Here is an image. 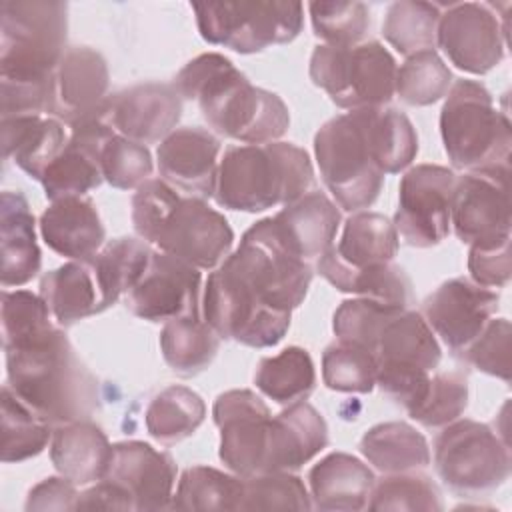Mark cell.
<instances>
[{
    "label": "cell",
    "instance_id": "6da1fadb",
    "mask_svg": "<svg viewBox=\"0 0 512 512\" xmlns=\"http://www.w3.org/2000/svg\"><path fill=\"white\" fill-rule=\"evenodd\" d=\"M312 276V264L280 246L262 218L208 274L202 318L222 340L250 348L276 346L290 328L292 310L304 302Z\"/></svg>",
    "mask_w": 512,
    "mask_h": 512
},
{
    "label": "cell",
    "instance_id": "7a4b0ae2",
    "mask_svg": "<svg viewBox=\"0 0 512 512\" xmlns=\"http://www.w3.org/2000/svg\"><path fill=\"white\" fill-rule=\"evenodd\" d=\"M172 86L182 100H194L208 126L242 144L280 140L290 126L284 100L250 80L222 54L206 52L192 58Z\"/></svg>",
    "mask_w": 512,
    "mask_h": 512
},
{
    "label": "cell",
    "instance_id": "3957f363",
    "mask_svg": "<svg viewBox=\"0 0 512 512\" xmlns=\"http://www.w3.org/2000/svg\"><path fill=\"white\" fill-rule=\"evenodd\" d=\"M6 384L52 426L90 420L100 410L96 376L80 360L66 332L50 330L4 348Z\"/></svg>",
    "mask_w": 512,
    "mask_h": 512
},
{
    "label": "cell",
    "instance_id": "277c9868",
    "mask_svg": "<svg viewBox=\"0 0 512 512\" xmlns=\"http://www.w3.org/2000/svg\"><path fill=\"white\" fill-rule=\"evenodd\" d=\"M138 238L198 270L218 268L232 250L234 232L204 198L182 196L162 178H150L132 196Z\"/></svg>",
    "mask_w": 512,
    "mask_h": 512
},
{
    "label": "cell",
    "instance_id": "5b68a950",
    "mask_svg": "<svg viewBox=\"0 0 512 512\" xmlns=\"http://www.w3.org/2000/svg\"><path fill=\"white\" fill-rule=\"evenodd\" d=\"M314 190V168L304 148L292 142L240 144L220 158L214 200L236 212L286 206Z\"/></svg>",
    "mask_w": 512,
    "mask_h": 512
},
{
    "label": "cell",
    "instance_id": "8992f818",
    "mask_svg": "<svg viewBox=\"0 0 512 512\" xmlns=\"http://www.w3.org/2000/svg\"><path fill=\"white\" fill-rule=\"evenodd\" d=\"M0 16V86L50 88L54 68L68 50V6L4 0Z\"/></svg>",
    "mask_w": 512,
    "mask_h": 512
},
{
    "label": "cell",
    "instance_id": "52a82bcc",
    "mask_svg": "<svg viewBox=\"0 0 512 512\" xmlns=\"http://www.w3.org/2000/svg\"><path fill=\"white\" fill-rule=\"evenodd\" d=\"M444 98L440 136L452 168L464 172L510 168L512 126L494 106L488 88L476 80H458Z\"/></svg>",
    "mask_w": 512,
    "mask_h": 512
},
{
    "label": "cell",
    "instance_id": "ba28073f",
    "mask_svg": "<svg viewBox=\"0 0 512 512\" xmlns=\"http://www.w3.org/2000/svg\"><path fill=\"white\" fill-rule=\"evenodd\" d=\"M314 156L322 182L340 208L360 212L378 200L384 174L376 166L362 108L324 122L314 136Z\"/></svg>",
    "mask_w": 512,
    "mask_h": 512
},
{
    "label": "cell",
    "instance_id": "9c48e42d",
    "mask_svg": "<svg viewBox=\"0 0 512 512\" xmlns=\"http://www.w3.org/2000/svg\"><path fill=\"white\" fill-rule=\"evenodd\" d=\"M434 468L450 492L488 496L510 478V446L488 424L458 418L434 440Z\"/></svg>",
    "mask_w": 512,
    "mask_h": 512
},
{
    "label": "cell",
    "instance_id": "30bf717a",
    "mask_svg": "<svg viewBox=\"0 0 512 512\" xmlns=\"http://www.w3.org/2000/svg\"><path fill=\"white\" fill-rule=\"evenodd\" d=\"M396 70L394 56L376 40L350 48L320 44L308 66L312 84L346 110L386 106L394 98Z\"/></svg>",
    "mask_w": 512,
    "mask_h": 512
},
{
    "label": "cell",
    "instance_id": "8fae6325",
    "mask_svg": "<svg viewBox=\"0 0 512 512\" xmlns=\"http://www.w3.org/2000/svg\"><path fill=\"white\" fill-rule=\"evenodd\" d=\"M200 36L238 54H256L292 42L304 24L300 2H204L192 4Z\"/></svg>",
    "mask_w": 512,
    "mask_h": 512
},
{
    "label": "cell",
    "instance_id": "7c38bea8",
    "mask_svg": "<svg viewBox=\"0 0 512 512\" xmlns=\"http://www.w3.org/2000/svg\"><path fill=\"white\" fill-rule=\"evenodd\" d=\"M376 386L402 408H410L442 360V348L424 316L404 310L392 318L374 348Z\"/></svg>",
    "mask_w": 512,
    "mask_h": 512
},
{
    "label": "cell",
    "instance_id": "4fadbf2b",
    "mask_svg": "<svg viewBox=\"0 0 512 512\" xmlns=\"http://www.w3.org/2000/svg\"><path fill=\"white\" fill-rule=\"evenodd\" d=\"M454 170L438 164H416L400 180L394 228L404 244L432 248L450 234Z\"/></svg>",
    "mask_w": 512,
    "mask_h": 512
},
{
    "label": "cell",
    "instance_id": "5bb4252c",
    "mask_svg": "<svg viewBox=\"0 0 512 512\" xmlns=\"http://www.w3.org/2000/svg\"><path fill=\"white\" fill-rule=\"evenodd\" d=\"M510 168L456 176L450 228L462 244L494 246L510 240Z\"/></svg>",
    "mask_w": 512,
    "mask_h": 512
},
{
    "label": "cell",
    "instance_id": "9a60e30c",
    "mask_svg": "<svg viewBox=\"0 0 512 512\" xmlns=\"http://www.w3.org/2000/svg\"><path fill=\"white\" fill-rule=\"evenodd\" d=\"M220 430L218 456L224 466L242 478L264 474L270 408L252 390L222 392L212 406Z\"/></svg>",
    "mask_w": 512,
    "mask_h": 512
},
{
    "label": "cell",
    "instance_id": "2e32d148",
    "mask_svg": "<svg viewBox=\"0 0 512 512\" xmlns=\"http://www.w3.org/2000/svg\"><path fill=\"white\" fill-rule=\"evenodd\" d=\"M506 34L492 4L460 2L440 12L436 46L456 68L482 76L502 62Z\"/></svg>",
    "mask_w": 512,
    "mask_h": 512
},
{
    "label": "cell",
    "instance_id": "e0dca14e",
    "mask_svg": "<svg viewBox=\"0 0 512 512\" xmlns=\"http://www.w3.org/2000/svg\"><path fill=\"white\" fill-rule=\"evenodd\" d=\"M200 284L198 268L152 250L144 274L124 296V306L136 318L148 322L200 318Z\"/></svg>",
    "mask_w": 512,
    "mask_h": 512
},
{
    "label": "cell",
    "instance_id": "ac0fdd59",
    "mask_svg": "<svg viewBox=\"0 0 512 512\" xmlns=\"http://www.w3.org/2000/svg\"><path fill=\"white\" fill-rule=\"evenodd\" d=\"M500 308V294L468 278L442 282L422 302V316L434 336L460 356Z\"/></svg>",
    "mask_w": 512,
    "mask_h": 512
},
{
    "label": "cell",
    "instance_id": "d6986e66",
    "mask_svg": "<svg viewBox=\"0 0 512 512\" xmlns=\"http://www.w3.org/2000/svg\"><path fill=\"white\" fill-rule=\"evenodd\" d=\"M102 480L114 484L136 512L168 510L176 486V464L168 452L146 442H116Z\"/></svg>",
    "mask_w": 512,
    "mask_h": 512
},
{
    "label": "cell",
    "instance_id": "ffe728a7",
    "mask_svg": "<svg viewBox=\"0 0 512 512\" xmlns=\"http://www.w3.org/2000/svg\"><path fill=\"white\" fill-rule=\"evenodd\" d=\"M182 116V98L172 84L146 82L110 94L100 118L120 136L154 144L176 130Z\"/></svg>",
    "mask_w": 512,
    "mask_h": 512
},
{
    "label": "cell",
    "instance_id": "44dd1931",
    "mask_svg": "<svg viewBox=\"0 0 512 512\" xmlns=\"http://www.w3.org/2000/svg\"><path fill=\"white\" fill-rule=\"evenodd\" d=\"M110 86L104 56L88 46H72L64 52L52 74L48 116L68 128L100 114Z\"/></svg>",
    "mask_w": 512,
    "mask_h": 512
},
{
    "label": "cell",
    "instance_id": "7402d4cb",
    "mask_svg": "<svg viewBox=\"0 0 512 512\" xmlns=\"http://www.w3.org/2000/svg\"><path fill=\"white\" fill-rule=\"evenodd\" d=\"M220 140L204 128L184 126L168 134L156 150L158 172L188 196L212 198L220 166Z\"/></svg>",
    "mask_w": 512,
    "mask_h": 512
},
{
    "label": "cell",
    "instance_id": "603a6c76",
    "mask_svg": "<svg viewBox=\"0 0 512 512\" xmlns=\"http://www.w3.org/2000/svg\"><path fill=\"white\" fill-rule=\"evenodd\" d=\"M340 220L336 204L324 192L312 190L266 218V224L292 256L316 264L334 246Z\"/></svg>",
    "mask_w": 512,
    "mask_h": 512
},
{
    "label": "cell",
    "instance_id": "cb8c5ba5",
    "mask_svg": "<svg viewBox=\"0 0 512 512\" xmlns=\"http://www.w3.org/2000/svg\"><path fill=\"white\" fill-rule=\"evenodd\" d=\"M70 130V138L58 158L46 168L40 184L50 202L84 196L104 182L100 152L106 138L114 132L100 114L84 120Z\"/></svg>",
    "mask_w": 512,
    "mask_h": 512
},
{
    "label": "cell",
    "instance_id": "d4e9b609",
    "mask_svg": "<svg viewBox=\"0 0 512 512\" xmlns=\"http://www.w3.org/2000/svg\"><path fill=\"white\" fill-rule=\"evenodd\" d=\"M328 444L324 416L306 400L270 418L264 472H294Z\"/></svg>",
    "mask_w": 512,
    "mask_h": 512
},
{
    "label": "cell",
    "instance_id": "484cf974",
    "mask_svg": "<svg viewBox=\"0 0 512 512\" xmlns=\"http://www.w3.org/2000/svg\"><path fill=\"white\" fill-rule=\"evenodd\" d=\"M40 234L50 250L70 260L94 258L106 240V230L92 200L70 196L54 200L40 216Z\"/></svg>",
    "mask_w": 512,
    "mask_h": 512
},
{
    "label": "cell",
    "instance_id": "4316f807",
    "mask_svg": "<svg viewBox=\"0 0 512 512\" xmlns=\"http://www.w3.org/2000/svg\"><path fill=\"white\" fill-rule=\"evenodd\" d=\"M374 472L360 458L332 452L308 472L312 508L324 512H358L368 508Z\"/></svg>",
    "mask_w": 512,
    "mask_h": 512
},
{
    "label": "cell",
    "instance_id": "83f0119b",
    "mask_svg": "<svg viewBox=\"0 0 512 512\" xmlns=\"http://www.w3.org/2000/svg\"><path fill=\"white\" fill-rule=\"evenodd\" d=\"M0 256L4 288L24 286L40 272L42 254L36 242L34 214L18 190H4L0 196Z\"/></svg>",
    "mask_w": 512,
    "mask_h": 512
},
{
    "label": "cell",
    "instance_id": "f1b7e54d",
    "mask_svg": "<svg viewBox=\"0 0 512 512\" xmlns=\"http://www.w3.org/2000/svg\"><path fill=\"white\" fill-rule=\"evenodd\" d=\"M0 132L4 158L38 182L70 138L68 126L52 116L0 118Z\"/></svg>",
    "mask_w": 512,
    "mask_h": 512
},
{
    "label": "cell",
    "instance_id": "f546056e",
    "mask_svg": "<svg viewBox=\"0 0 512 512\" xmlns=\"http://www.w3.org/2000/svg\"><path fill=\"white\" fill-rule=\"evenodd\" d=\"M112 454L102 428L90 420L60 424L52 430L50 460L56 472L76 486H88L104 478Z\"/></svg>",
    "mask_w": 512,
    "mask_h": 512
},
{
    "label": "cell",
    "instance_id": "4dcf8cb0",
    "mask_svg": "<svg viewBox=\"0 0 512 512\" xmlns=\"http://www.w3.org/2000/svg\"><path fill=\"white\" fill-rule=\"evenodd\" d=\"M40 298L58 326H72L106 310L90 260L66 262L40 278Z\"/></svg>",
    "mask_w": 512,
    "mask_h": 512
},
{
    "label": "cell",
    "instance_id": "1f68e13d",
    "mask_svg": "<svg viewBox=\"0 0 512 512\" xmlns=\"http://www.w3.org/2000/svg\"><path fill=\"white\" fill-rule=\"evenodd\" d=\"M316 270L336 290L354 294L356 298H370L400 308H408L412 304V282L394 262L352 268L342 264L332 250H328L316 262Z\"/></svg>",
    "mask_w": 512,
    "mask_h": 512
},
{
    "label": "cell",
    "instance_id": "d6a6232c",
    "mask_svg": "<svg viewBox=\"0 0 512 512\" xmlns=\"http://www.w3.org/2000/svg\"><path fill=\"white\" fill-rule=\"evenodd\" d=\"M360 452L366 462L382 474L422 470L430 464V446L422 432L408 422H382L360 438Z\"/></svg>",
    "mask_w": 512,
    "mask_h": 512
},
{
    "label": "cell",
    "instance_id": "836d02e7",
    "mask_svg": "<svg viewBox=\"0 0 512 512\" xmlns=\"http://www.w3.org/2000/svg\"><path fill=\"white\" fill-rule=\"evenodd\" d=\"M400 238L398 232L384 214L378 212H352L344 222L338 244L330 250L346 266L362 268L370 264L394 262Z\"/></svg>",
    "mask_w": 512,
    "mask_h": 512
},
{
    "label": "cell",
    "instance_id": "e575fe53",
    "mask_svg": "<svg viewBox=\"0 0 512 512\" xmlns=\"http://www.w3.org/2000/svg\"><path fill=\"white\" fill-rule=\"evenodd\" d=\"M220 336L200 318L168 320L160 332V352L170 370L182 378L204 372L220 350Z\"/></svg>",
    "mask_w": 512,
    "mask_h": 512
},
{
    "label": "cell",
    "instance_id": "d590c367",
    "mask_svg": "<svg viewBox=\"0 0 512 512\" xmlns=\"http://www.w3.org/2000/svg\"><path fill=\"white\" fill-rule=\"evenodd\" d=\"M256 388L280 406L308 400L316 386V370L306 348L288 346L258 362L254 374Z\"/></svg>",
    "mask_w": 512,
    "mask_h": 512
},
{
    "label": "cell",
    "instance_id": "8d00e7d4",
    "mask_svg": "<svg viewBox=\"0 0 512 512\" xmlns=\"http://www.w3.org/2000/svg\"><path fill=\"white\" fill-rule=\"evenodd\" d=\"M368 140L382 174L406 170L418 154V134L408 116L396 108H362Z\"/></svg>",
    "mask_w": 512,
    "mask_h": 512
},
{
    "label": "cell",
    "instance_id": "74e56055",
    "mask_svg": "<svg viewBox=\"0 0 512 512\" xmlns=\"http://www.w3.org/2000/svg\"><path fill=\"white\" fill-rule=\"evenodd\" d=\"M150 256L152 248L148 242L142 238L122 236L104 244L102 250L90 258L106 310L132 290L144 274Z\"/></svg>",
    "mask_w": 512,
    "mask_h": 512
},
{
    "label": "cell",
    "instance_id": "f35d334b",
    "mask_svg": "<svg viewBox=\"0 0 512 512\" xmlns=\"http://www.w3.org/2000/svg\"><path fill=\"white\" fill-rule=\"evenodd\" d=\"M206 416V404L202 396L186 386H168L158 392L144 414L148 434L164 444H176L192 436Z\"/></svg>",
    "mask_w": 512,
    "mask_h": 512
},
{
    "label": "cell",
    "instance_id": "ab89813d",
    "mask_svg": "<svg viewBox=\"0 0 512 512\" xmlns=\"http://www.w3.org/2000/svg\"><path fill=\"white\" fill-rule=\"evenodd\" d=\"M244 478L212 466H190L182 472L172 506L178 510H240Z\"/></svg>",
    "mask_w": 512,
    "mask_h": 512
},
{
    "label": "cell",
    "instance_id": "60d3db41",
    "mask_svg": "<svg viewBox=\"0 0 512 512\" xmlns=\"http://www.w3.org/2000/svg\"><path fill=\"white\" fill-rule=\"evenodd\" d=\"M52 440V424L32 412L16 392L2 386V462H24L38 456Z\"/></svg>",
    "mask_w": 512,
    "mask_h": 512
},
{
    "label": "cell",
    "instance_id": "b9f144b4",
    "mask_svg": "<svg viewBox=\"0 0 512 512\" xmlns=\"http://www.w3.org/2000/svg\"><path fill=\"white\" fill-rule=\"evenodd\" d=\"M440 12V6L430 2H392L384 16L382 34L386 42L406 58L424 50H434Z\"/></svg>",
    "mask_w": 512,
    "mask_h": 512
},
{
    "label": "cell",
    "instance_id": "7bdbcfd3",
    "mask_svg": "<svg viewBox=\"0 0 512 512\" xmlns=\"http://www.w3.org/2000/svg\"><path fill=\"white\" fill-rule=\"evenodd\" d=\"M452 80V72L438 52L424 50L400 64L394 94L408 106H430L448 94Z\"/></svg>",
    "mask_w": 512,
    "mask_h": 512
},
{
    "label": "cell",
    "instance_id": "ee69618b",
    "mask_svg": "<svg viewBox=\"0 0 512 512\" xmlns=\"http://www.w3.org/2000/svg\"><path fill=\"white\" fill-rule=\"evenodd\" d=\"M466 406V376L460 372H434L418 400L406 412L424 428H444L458 420Z\"/></svg>",
    "mask_w": 512,
    "mask_h": 512
},
{
    "label": "cell",
    "instance_id": "f6af8a7d",
    "mask_svg": "<svg viewBox=\"0 0 512 512\" xmlns=\"http://www.w3.org/2000/svg\"><path fill=\"white\" fill-rule=\"evenodd\" d=\"M404 310L408 308L384 304L370 298H350L336 308L332 316V330L336 334V340L360 346L374 354L376 342L384 326Z\"/></svg>",
    "mask_w": 512,
    "mask_h": 512
},
{
    "label": "cell",
    "instance_id": "bcb514c9",
    "mask_svg": "<svg viewBox=\"0 0 512 512\" xmlns=\"http://www.w3.org/2000/svg\"><path fill=\"white\" fill-rule=\"evenodd\" d=\"M322 380L334 392L368 394L376 386V358L360 346L336 340L322 354Z\"/></svg>",
    "mask_w": 512,
    "mask_h": 512
},
{
    "label": "cell",
    "instance_id": "7dc6e473",
    "mask_svg": "<svg viewBox=\"0 0 512 512\" xmlns=\"http://www.w3.org/2000/svg\"><path fill=\"white\" fill-rule=\"evenodd\" d=\"M368 508L436 512L442 510L444 504L440 490L432 482V478L414 470L400 474H384L380 482H374Z\"/></svg>",
    "mask_w": 512,
    "mask_h": 512
},
{
    "label": "cell",
    "instance_id": "c3c4849f",
    "mask_svg": "<svg viewBox=\"0 0 512 512\" xmlns=\"http://www.w3.org/2000/svg\"><path fill=\"white\" fill-rule=\"evenodd\" d=\"M308 12L316 38L326 46H356L370 28V12L362 2H310Z\"/></svg>",
    "mask_w": 512,
    "mask_h": 512
},
{
    "label": "cell",
    "instance_id": "681fc988",
    "mask_svg": "<svg viewBox=\"0 0 512 512\" xmlns=\"http://www.w3.org/2000/svg\"><path fill=\"white\" fill-rule=\"evenodd\" d=\"M240 510H312V498L300 476L264 472L244 478Z\"/></svg>",
    "mask_w": 512,
    "mask_h": 512
},
{
    "label": "cell",
    "instance_id": "f907efd6",
    "mask_svg": "<svg viewBox=\"0 0 512 512\" xmlns=\"http://www.w3.org/2000/svg\"><path fill=\"white\" fill-rule=\"evenodd\" d=\"M104 180L118 190H136L150 180L154 164L148 146L112 132L100 152Z\"/></svg>",
    "mask_w": 512,
    "mask_h": 512
},
{
    "label": "cell",
    "instance_id": "816d5d0a",
    "mask_svg": "<svg viewBox=\"0 0 512 512\" xmlns=\"http://www.w3.org/2000/svg\"><path fill=\"white\" fill-rule=\"evenodd\" d=\"M52 326V314L40 294H32L30 290H2L4 348L26 342Z\"/></svg>",
    "mask_w": 512,
    "mask_h": 512
},
{
    "label": "cell",
    "instance_id": "f5cc1de1",
    "mask_svg": "<svg viewBox=\"0 0 512 512\" xmlns=\"http://www.w3.org/2000/svg\"><path fill=\"white\" fill-rule=\"evenodd\" d=\"M510 336L508 318L494 316L458 358L488 376L510 382Z\"/></svg>",
    "mask_w": 512,
    "mask_h": 512
},
{
    "label": "cell",
    "instance_id": "db71d44e",
    "mask_svg": "<svg viewBox=\"0 0 512 512\" xmlns=\"http://www.w3.org/2000/svg\"><path fill=\"white\" fill-rule=\"evenodd\" d=\"M470 280L484 288H504L512 274L510 240L494 246H470L468 252Z\"/></svg>",
    "mask_w": 512,
    "mask_h": 512
},
{
    "label": "cell",
    "instance_id": "11a10c76",
    "mask_svg": "<svg viewBox=\"0 0 512 512\" xmlns=\"http://www.w3.org/2000/svg\"><path fill=\"white\" fill-rule=\"evenodd\" d=\"M78 486L64 476H50L38 482L26 498L24 508L30 510H76Z\"/></svg>",
    "mask_w": 512,
    "mask_h": 512
},
{
    "label": "cell",
    "instance_id": "9f6ffc18",
    "mask_svg": "<svg viewBox=\"0 0 512 512\" xmlns=\"http://www.w3.org/2000/svg\"><path fill=\"white\" fill-rule=\"evenodd\" d=\"M76 510H134L132 502L108 480H98L94 486L80 492Z\"/></svg>",
    "mask_w": 512,
    "mask_h": 512
}]
</instances>
